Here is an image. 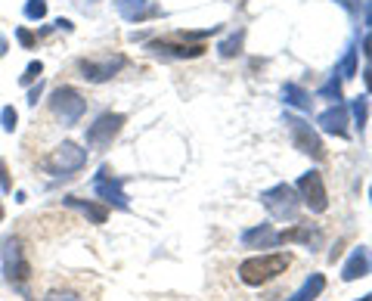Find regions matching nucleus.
<instances>
[{
	"instance_id": "obj_18",
	"label": "nucleus",
	"mask_w": 372,
	"mask_h": 301,
	"mask_svg": "<svg viewBox=\"0 0 372 301\" xmlns=\"http://www.w3.org/2000/svg\"><path fill=\"white\" fill-rule=\"evenodd\" d=\"M41 301H87V295L78 286H53L43 292Z\"/></svg>"
},
{
	"instance_id": "obj_10",
	"label": "nucleus",
	"mask_w": 372,
	"mask_h": 301,
	"mask_svg": "<svg viewBox=\"0 0 372 301\" xmlns=\"http://www.w3.org/2000/svg\"><path fill=\"white\" fill-rule=\"evenodd\" d=\"M298 190H301V199H304V205H307L310 211H314V215H323V211L329 208V196H326L323 174H320V171H307V174H301Z\"/></svg>"
},
{
	"instance_id": "obj_20",
	"label": "nucleus",
	"mask_w": 372,
	"mask_h": 301,
	"mask_svg": "<svg viewBox=\"0 0 372 301\" xmlns=\"http://www.w3.org/2000/svg\"><path fill=\"white\" fill-rule=\"evenodd\" d=\"M0 128H4L6 134H13V131L19 128V112H16L13 106H4V109H0Z\"/></svg>"
},
{
	"instance_id": "obj_21",
	"label": "nucleus",
	"mask_w": 372,
	"mask_h": 301,
	"mask_svg": "<svg viewBox=\"0 0 372 301\" xmlns=\"http://www.w3.org/2000/svg\"><path fill=\"white\" fill-rule=\"evenodd\" d=\"M41 75H43V63L41 59H34V63H29L25 66V72H22V78H19V84H34V81H41Z\"/></svg>"
},
{
	"instance_id": "obj_22",
	"label": "nucleus",
	"mask_w": 372,
	"mask_h": 301,
	"mask_svg": "<svg viewBox=\"0 0 372 301\" xmlns=\"http://www.w3.org/2000/svg\"><path fill=\"white\" fill-rule=\"evenodd\" d=\"M43 16H47V0H29V4H25V19L41 22Z\"/></svg>"
},
{
	"instance_id": "obj_32",
	"label": "nucleus",
	"mask_w": 372,
	"mask_h": 301,
	"mask_svg": "<svg viewBox=\"0 0 372 301\" xmlns=\"http://www.w3.org/2000/svg\"><path fill=\"white\" fill-rule=\"evenodd\" d=\"M360 301H372V295H366V298H360Z\"/></svg>"
},
{
	"instance_id": "obj_17",
	"label": "nucleus",
	"mask_w": 372,
	"mask_h": 301,
	"mask_svg": "<svg viewBox=\"0 0 372 301\" xmlns=\"http://www.w3.org/2000/svg\"><path fill=\"white\" fill-rule=\"evenodd\" d=\"M323 289H326V277H323V273H310L304 286H301L295 295L286 298V301H316V298L323 295Z\"/></svg>"
},
{
	"instance_id": "obj_2",
	"label": "nucleus",
	"mask_w": 372,
	"mask_h": 301,
	"mask_svg": "<svg viewBox=\"0 0 372 301\" xmlns=\"http://www.w3.org/2000/svg\"><path fill=\"white\" fill-rule=\"evenodd\" d=\"M291 267V255L286 252H277V255H254L239 264V280L245 286H264V282H273L279 280L282 273Z\"/></svg>"
},
{
	"instance_id": "obj_29",
	"label": "nucleus",
	"mask_w": 372,
	"mask_h": 301,
	"mask_svg": "<svg viewBox=\"0 0 372 301\" xmlns=\"http://www.w3.org/2000/svg\"><path fill=\"white\" fill-rule=\"evenodd\" d=\"M6 50H10V44H6V38H4V34H0V59L6 56Z\"/></svg>"
},
{
	"instance_id": "obj_13",
	"label": "nucleus",
	"mask_w": 372,
	"mask_h": 301,
	"mask_svg": "<svg viewBox=\"0 0 372 301\" xmlns=\"http://www.w3.org/2000/svg\"><path fill=\"white\" fill-rule=\"evenodd\" d=\"M62 205L81 211V215L91 220V224H105L109 220V205H100V202H91V199H78V196H66Z\"/></svg>"
},
{
	"instance_id": "obj_23",
	"label": "nucleus",
	"mask_w": 372,
	"mask_h": 301,
	"mask_svg": "<svg viewBox=\"0 0 372 301\" xmlns=\"http://www.w3.org/2000/svg\"><path fill=\"white\" fill-rule=\"evenodd\" d=\"M0 193H13V174L6 158H0Z\"/></svg>"
},
{
	"instance_id": "obj_6",
	"label": "nucleus",
	"mask_w": 372,
	"mask_h": 301,
	"mask_svg": "<svg viewBox=\"0 0 372 301\" xmlns=\"http://www.w3.org/2000/svg\"><path fill=\"white\" fill-rule=\"evenodd\" d=\"M124 66H128V59H124L121 53H105V56H84V59H78V72H81V78H84V81H91V84L109 81V78L118 75Z\"/></svg>"
},
{
	"instance_id": "obj_5",
	"label": "nucleus",
	"mask_w": 372,
	"mask_h": 301,
	"mask_svg": "<svg viewBox=\"0 0 372 301\" xmlns=\"http://www.w3.org/2000/svg\"><path fill=\"white\" fill-rule=\"evenodd\" d=\"M84 165H87V149H81L78 143H72V140L59 143V146L47 155V162H43V168H47L53 177H68V174L81 171Z\"/></svg>"
},
{
	"instance_id": "obj_27",
	"label": "nucleus",
	"mask_w": 372,
	"mask_h": 301,
	"mask_svg": "<svg viewBox=\"0 0 372 301\" xmlns=\"http://www.w3.org/2000/svg\"><path fill=\"white\" fill-rule=\"evenodd\" d=\"M16 38H19V44L25 50H31L34 47V34L29 31V29H16Z\"/></svg>"
},
{
	"instance_id": "obj_30",
	"label": "nucleus",
	"mask_w": 372,
	"mask_h": 301,
	"mask_svg": "<svg viewBox=\"0 0 372 301\" xmlns=\"http://www.w3.org/2000/svg\"><path fill=\"white\" fill-rule=\"evenodd\" d=\"M363 78H366V87H369V91H372V66L366 68V72H363Z\"/></svg>"
},
{
	"instance_id": "obj_8",
	"label": "nucleus",
	"mask_w": 372,
	"mask_h": 301,
	"mask_svg": "<svg viewBox=\"0 0 372 301\" xmlns=\"http://www.w3.org/2000/svg\"><path fill=\"white\" fill-rule=\"evenodd\" d=\"M121 183H124L121 177H115V174H112V168H109V165H103V168H100V174L93 177V193L105 202V205L128 211L130 205H128V196H124Z\"/></svg>"
},
{
	"instance_id": "obj_3",
	"label": "nucleus",
	"mask_w": 372,
	"mask_h": 301,
	"mask_svg": "<svg viewBox=\"0 0 372 301\" xmlns=\"http://www.w3.org/2000/svg\"><path fill=\"white\" fill-rule=\"evenodd\" d=\"M50 109L59 118L62 128H75L87 112V100L75 91V87H56V91L50 93Z\"/></svg>"
},
{
	"instance_id": "obj_11",
	"label": "nucleus",
	"mask_w": 372,
	"mask_h": 301,
	"mask_svg": "<svg viewBox=\"0 0 372 301\" xmlns=\"http://www.w3.org/2000/svg\"><path fill=\"white\" fill-rule=\"evenodd\" d=\"M277 243H304L307 249H320L323 243V233L316 224H298L291 230H282V233H277Z\"/></svg>"
},
{
	"instance_id": "obj_31",
	"label": "nucleus",
	"mask_w": 372,
	"mask_h": 301,
	"mask_svg": "<svg viewBox=\"0 0 372 301\" xmlns=\"http://www.w3.org/2000/svg\"><path fill=\"white\" fill-rule=\"evenodd\" d=\"M0 220H4V202H0Z\"/></svg>"
},
{
	"instance_id": "obj_14",
	"label": "nucleus",
	"mask_w": 372,
	"mask_h": 301,
	"mask_svg": "<svg viewBox=\"0 0 372 301\" xmlns=\"http://www.w3.org/2000/svg\"><path fill=\"white\" fill-rule=\"evenodd\" d=\"M369 267H372V261H369V252L360 245V249H353V252H351L348 264H344V267H341V280H344V282H353V280L366 277V273H369Z\"/></svg>"
},
{
	"instance_id": "obj_19",
	"label": "nucleus",
	"mask_w": 372,
	"mask_h": 301,
	"mask_svg": "<svg viewBox=\"0 0 372 301\" xmlns=\"http://www.w3.org/2000/svg\"><path fill=\"white\" fill-rule=\"evenodd\" d=\"M282 96H286V103H291L295 109H310V103H314V100H310V93L301 91L298 84H286V87H282Z\"/></svg>"
},
{
	"instance_id": "obj_4",
	"label": "nucleus",
	"mask_w": 372,
	"mask_h": 301,
	"mask_svg": "<svg viewBox=\"0 0 372 301\" xmlns=\"http://www.w3.org/2000/svg\"><path fill=\"white\" fill-rule=\"evenodd\" d=\"M124 125H128V115H121V112H103L93 125H87V134H84L87 149L103 153L105 146H112V140L121 134Z\"/></svg>"
},
{
	"instance_id": "obj_12",
	"label": "nucleus",
	"mask_w": 372,
	"mask_h": 301,
	"mask_svg": "<svg viewBox=\"0 0 372 301\" xmlns=\"http://www.w3.org/2000/svg\"><path fill=\"white\" fill-rule=\"evenodd\" d=\"M149 50L162 59H192V56H202V53H205L202 44H196V47L186 44L183 47V44H171V41H155V44H149Z\"/></svg>"
},
{
	"instance_id": "obj_24",
	"label": "nucleus",
	"mask_w": 372,
	"mask_h": 301,
	"mask_svg": "<svg viewBox=\"0 0 372 301\" xmlns=\"http://www.w3.org/2000/svg\"><path fill=\"white\" fill-rule=\"evenodd\" d=\"M341 72H344V78L357 75V50H348V56H344V63H341Z\"/></svg>"
},
{
	"instance_id": "obj_28",
	"label": "nucleus",
	"mask_w": 372,
	"mask_h": 301,
	"mask_svg": "<svg viewBox=\"0 0 372 301\" xmlns=\"http://www.w3.org/2000/svg\"><path fill=\"white\" fill-rule=\"evenodd\" d=\"M41 93H43V81H38V87H31V91H29V106H31V109H34V106H38Z\"/></svg>"
},
{
	"instance_id": "obj_16",
	"label": "nucleus",
	"mask_w": 372,
	"mask_h": 301,
	"mask_svg": "<svg viewBox=\"0 0 372 301\" xmlns=\"http://www.w3.org/2000/svg\"><path fill=\"white\" fill-rule=\"evenodd\" d=\"M242 245L245 249H267V245H277V233H273L270 224H261V227H252L242 233Z\"/></svg>"
},
{
	"instance_id": "obj_1",
	"label": "nucleus",
	"mask_w": 372,
	"mask_h": 301,
	"mask_svg": "<svg viewBox=\"0 0 372 301\" xmlns=\"http://www.w3.org/2000/svg\"><path fill=\"white\" fill-rule=\"evenodd\" d=\"M0 261H4L6 282H10L16 292L29 295V282L34 277V270H31V261H29V249L22 245L19 236H4L0 239Z\"/></svg>"
},
{
	"instance_id": "obj_15",
	"label": "nucleus",
	"mask_w": 372,
	"mask_h": 301,
	"mask_svg": "<svg viewBox=\"0 0 372 301\" xmlns=\"http://www.w3.org/2000/svg\"><path fill=\"white\" fill-rule=\"evenodd\" d=\"M316 125H320L326 134H335V137H348V112L341 109H329V112H323L320 118H316Z\"/></svg>"
},
{
	"instance_id": "obj_25",
	"label": "nucleus",
	"mask_w": 372,
	"mask_h": 301,
	"mask_svg": "<svg viewBox=\"0 0 372 301\" xmlns=\"http://www.w3.org/2000/svg\"><path fill=\"white\" fill-rule=\"evenodd\" d=\"M366 112H369V106H366V100L360 96V100L353 103V118H357V125H360V128L366 125Z\"/></svg>"
},
{
	"instance_id": "obj_7",
	"label": "nucleus",
	"mask_w": 372,
	"mask_h": 301,
	"mask_svg": "<svg viewBox=\"0 0 372 301\" xmlns=\"http://www.w3.org/2000/svg\"><path fill=\"white\" fill-rule=\"evenodd\" d=\"M261 202H264V208L270 211L273 218H279V220H295L298 218V193L289 187V183H279V187H273L267 193H261Z\"/></svg>"
},
{
	"instance_id": "obj_9",
	"label": "nucleus",
	"mask_w": 372,
	"mask_h": 301,
	"mask_svg": "<svg viewBox=\"0 0 372 301\" xmlns=\"http://www.w3.org/2000/svg\"><path fill=\"white\" fill-rule=\"evenodd\" d=\"M286 125L291 131V140H295V149H301V153L310 155V158H316V162H323L326 146H323V140L316 137V131L310 128L307 121H301V118H286Z\"/></svg>"
},
{
	"instance_id": "obj_26",
	"label": "nucleus",
	"mask_w": 372,
	"mask_h": 301,
	"mask_svg": "<svg viewBox=\"0 0 372 301\" xmlns=\"http://www.w3.org/2000/svg\"><path fill=\"white\" fill-rule=\"evenodd\" d=\"M239 47H242V34H239V38H229L224 47H220V53H224V56H236Z\"/></svg>"
}]
</instances>
